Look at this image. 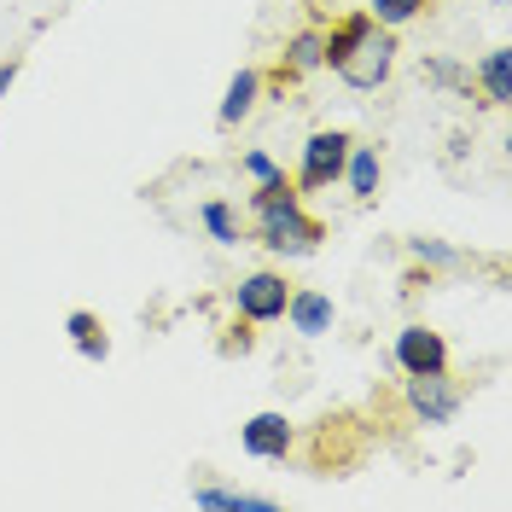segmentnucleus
Instances as JSON below:
<instances>
[{"instance_id":"ddd939ff","label":"nucleus","mask_w":512,"mask_h":512,"mask_svg":"<svg viewBox=\"0 0 512 512\" xmlns=\"http://www.w3.org/2000/svg\"><path fill=\"white\" fill-rule=\"evenodd\" d=\"M338 187L350 192L355 204L379 198V187H384V158H379V146H361V140H350V158H344V175H338Z\"/></svg>"},{"instance_id":"f03ea898","label":"nucleus","mask_w":512,"mask_h":512,"mask_svg":"<svg viewBox=\"0 0 512 512\" xmlns=\"http://www.w3.org/2000/svg\"><path fill=\"white\" fill-rule=\"evenodd\" d=\"M326 227L309 216L303 192L280 181V187H256L245 198V245H262L274 262H303V256L320 251Z\"/></svg>"},{"instance_id":"dca6fc26","label":"nucleus","mask_w":512,"mask_h":512,"mask_svg":"<svg viewBox=\"0 0 512 512\" xmlns=\"http://www.w3.org/2000/svg\"><path fill=\"white\" fill-rule=\"evenodd\" d=\"M64 332H70V350L82 355V361H105V355H111L105 320H99L94 309H70V315H64Z\"/></svg>"},{"instance_id":"20e7f679","label":"nucleus","mask_w":512,"mask_h":512,"mask_svg":"<svg viewBox=\"0 0 512 512\" xmlns=\"http://www.w3.org/2000/svg\"><path fill=\"white\" fill-rule=\"evenodd\" d=\"M350 140L355 134H344V128H315V134L303 140V152H297L291 187L297 192H332L338 175H344V158H350Z\"/></svg>"},{"instance_id":"4468645a","label":"nucleus","mask_w":512,"mask_h":512,"mask_svg":"<svg viewBox=\"0 0 512 512\" xmlns=\"http://www.w3.org/2000/svg\"><path fill=\"white\" fill-rule=\"evenodd\" d=\"M198 227H204V239L222 245V251H239V245H245V210H239L233 198H204V204H198Z\"/></svg>"},{"instance_id":"f3484780","label":"nucleus","mask_w":512,"mask_h":512,"mask_svg":"<svg viewBox=\"0 0 512 512\" xmlns=\"http://www.w3.org/2000/svg\"><path fill=\"white\" fill-rule=\"evenodd\" d=\"M425 82L437 88V94H472V70H466V59H454V53H425Z\"/></svg>"},{"instance_id":"6ab92c4d","label":"nucleus","mask_w":512,"mask_h":512,"mask_svg":"<svg viewBox=\"0 0 512 512\" xmlns=\"http://www.w3.org/2000/svg\"><path fill=\"white\" fill-rule=\"evenodd\" d=\"M239 169H245L251 187H280V181H286V163L274 158V152H262V146H251V152L239 158Z\"/></svg>"},{"instance_id":"6e6552de","label":"nucleus","mask_w":512,"mask_h":512,"mask_svg":"<svg viewBox=\"0 0 512 512\" xmlns=\"http://www.w3.org/2000/svg\"><path fill=\"white\" fill-rule=\"evenodd\" d=\"M280 320H286L297 338H309V344H315V338H326V332L338 326V303H332L320 286H291L286 315H280Z\"/></svg>"},{"instance_id":"f257e3e1","label":"nucleus","mask_w":512,"mask_h":512,"mask_svg":"<svg viewBox=\"0 0 512 512\" xmlns=\"http://www.w3.org/2000/svg\"><path fill=\"white\" fill-rule=\"evenodd\" d=\"M396 59H402V41L396 30H384L367 6L344 12L332 30H326V70L355 88V94H379L384 82L396 76Z\"/></svg>"},{"instance_id":"f8f14e48","label":"nucleus","mask_w":512,"mask_h":512,"mask_svg":"<svg viewBox=\"0 0 512 512\" xmlns=\"http://www.w3.org/2000/svg\"><path fill=\"white\" fill-rule=\"evenodd\" d=\"M472 70V94L483 99V105H512V47H489V53H478V59L466 64Z\"/></svg>"},{"instance_id":"9d476101","label":"nucleus","mask_w":512,"mask_h":512,"mask_svg":"<svg viewBox=\"0 0 512 512\" xmlns=\"http://www.w3.org/2000/svg\"><path fill=\"white\" fill-rule=\"evenodd\" d=\"M262 94H268V76H262L256 64H239V70L227 76V88H222L216 123H222V128H239V123H245V117L256 111V105H262Z\"/></svg>"},{"instance_id":"423d86ee","label":"nucleus","mask_w":512,"mask_h":512,"mask_svg":"<svg viewBox=\"0 0 512 512\" xmlns=\"http://www.w3.org/2000/svg\"><path fill=\"white\" fill-rule=\"evenodd\" d=\"M390 361L402 379H419V373H443L448 367V338L425 320H408L396 338H390Z\"/></svg>"},{"instance_id":"7ed1b4c3","label":"nucleus","mask_w":512,"mask_h":512,"mask_svg":"<svg viewBox=\"0 0 512 512\" xmlns=\"http://www.w3.org/2000/svg\"><path fill=\"white\" fill-rule=\"evenodd\" d=\"M402 408H408V419L414 425H425V431H443V425H454L460 419V408H466V390H460V379L454 373H419V379H402Z\"/></svg>"},{"instance_id":"9b49d317","label":"nucleus","mask_w":512,"mask_h":512,"mask_svg":"<svg viewBox=\"0 0 512 512\" xmlns=\"http://www.w3.org/2000/svg\"><path fill=\"white\" fill-rule=\"evenodd\" d=\"M192 507L198 512H274V495H256V489H239V483L204 478L192 483Z\"/></svg>"},{"instance_id":"0eeeda50","label":"nucleus","mask_w":512,"mask_h":512,"mask_svg":"<svg viewBox=\"0 0 512 512\" xmlns=\"http://www.w3.org/2000/svg\"><path fill=\"white\" fill-rule=\"evenodd\" d=\"M239 448L251 454V460H286L291 448H297V425H291L280 408H262L239 425Z\"/></svg>"},{"instance_id":"412c9836","label":"nucleus","mask_w":512,"mask_h":512,"mask_svg":"<svg viewBox=\"0 0 512 512\" xmlns=\"http://www.w3.org/2000/svg\"><path fill=\"white\" fill-rule=\"evenodd\" d=\"M489 6H507V0H489Z\"/></svg>"},{"instance_id":"a211bd4d","label":"nucleus","mask_w":512,"mask_h":512,"mask_svg":"<svg viewBox=\"0 0 512 512\" xmlns=\"http://www.w3.org/2000/svg\"><path fill=\"white\" fill-rule=\"evenodd\" d=\"M367 12H373V18H379L384 30H408V24H419V18H425V12H431V0H367Z\"/></svg>"},{"instance_id":"39448f33","label":"nucleus","mask_w":512,"mask_h":512,"mask_svg":"<svg viewBox=\"0 0 512 512\" xmlns=\"http://www.w3.org/2000/svg\"><path fill=\"white\" fill-rule=\"evenodd\" d=\"M286 274L280 268H251V274H239V286H233V315L245 320V326H280L286 315Z\"/></svg>"},{"instance_id":"2eb2a0df","label":"nucleus","mask_w":512,"mask_h":512,"mask_svg":"<svg viewBox=\"0 0 512 512\" xmlns=\"http://www.w3.org/2000/svg\"><path fill=\"white\" fill-rule=\"evenodd\" d=\"M402 251H408V262L425 268V274H454V268H466V251H460L454 239H437V233H419Z\"/></svg>"},{"instance_id":"aec40b11","label":"nucleus","mask_w":512,"mask_h":512,"mask_svg":"<svg viewBox=\"0 0 512 512\" xmlns=\"http://www.w3.org/2000/svg\"><path fill=\"white\" fill-rule=\"evenodd\" d=\"M12 82H18V64H0V99L12 94Z\"/></svg>"},{"instance_id":"1a4fd4ad","label":"nucleus","mask_w":512,"mask_h":512,"mask_svg":"<svg viewBox=\"0 0 512 512\" xmlns=\"http://www.w3.org/2000/svg\"><path fill=\"white\" fill-rule=\"evenodd\" d=\"M326 70V30L320 24H303L280 41V82H309Z\"/></svg>"}]
</instances>
